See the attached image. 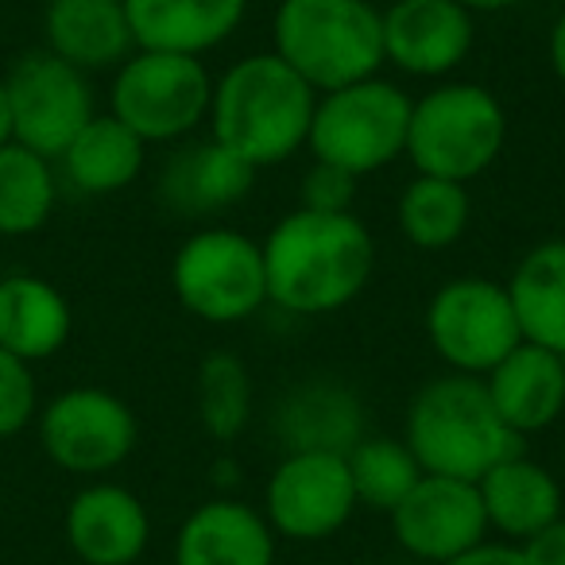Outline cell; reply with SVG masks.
<instances>
[{"label": "cell", "mask_w": 565, "mask_h": 565, "mask_svg": "<svg viewBox=\"0 0 565 565\" xmlns=\"http://www.w3.org/2000/svg\"><path fill=\"white\" fill-rule=\"evenodd\" d=\"M252 372L236 353H210L198 364V384H194V403H198V423L210 438L233 441L244 434V426L252 423Z\"/></svg>", "instance_id": "28"}, {"label": "cell", "mask_w": 565, "mask_h": 565, "mask_svg": "<svg viewBox=\"0 0 565 565\" xmlns=\"http://www.w3.org/2000/svg\"><path fill=\"white\" fill-rule=\"evenodd\" d=\"M171 287L179 307L198 322L241 326L267 307L264 248L241 228H198L174 252Z\"/></svg>", "instance_id": "8"}, {"label": "cell", "mask_w": 565, "mask_h": 565, "mask_svg": "<svg viewBox=\"0 0 565 565\" xmlns=\"http://www.w3.org/2000/svg\"><path fill=\"white\" fill-rule=\"evenodd\" d=\"M63 531L82 565H136L151 542V515L132 488L94 480L66 503Z\"/></svg>", "instance_id": "15"}, {"label": "cell", "mask_w": 565, "mask_h": 565, "mask_svg": "<svg viewBox=\"0 0 565 565\" xmlns=\"http://www.w3.org/2000/svg\"><path fill=\"white\" fill-rule=\"evenodd\" d=\"M71 330V302L55 282L28 271H12L0 279V349H9L28 364H40L63 353Z\"/></svg>", "instance_id": "22"}, {"label": "cell", "mask_w": 565, "mask_h": 565, "mask_svg": "<svg viewBox=\"0 0 565 565\" xmlns=\"http://www.w3.org/2000/svg\"><path fill=\"white\" fill-rule=\"evenodd\" d=\"M279 434L287 449H333L345 454L361 438V407L338 384H310L279 407Z\"/></svg>", "instance_id": "26"}, {"label": "cell", "mask_w": 565, "mask_h": 565, "mask_svg": "<svg viewBox=\"0 0 565 565\" xmlns=\"http://www.w3.org/2000/svg\"><path fill=\"white\" fill-rule=\"evenodd\" d=\"M58 179L47 156L9 140L0 143V236H32L51 221Z\"/></svg>", "instance_id": "27"}, {"label": "cell", "mask_w": 565, "mask_h": 565, "mask_svg": "<svg viewBox=\"0 0 565 565\" xmlns=\"http://www.w3.org/2000/svg\"><path fill=\"white\" fill-rule=\"evenodd\" d=\"M12 140V113H9V89H4V78H0V143Z\"/></svg>", "instance_id": "36"}, {"label": "cell", "mask_w": 565, "mask_h": 565, "mask_svg": "<svg viewBox=\"0 0 565 565\" xmlns=\"http://www.w3.org/2000/svg\"><path fill=\"white\" fill-rule=\"evenodd\" d=\"M503 287L523 341L565 356V241L534 244Z\"/></svg>", "instance_id": "23"}, {"label": "cell", "mask_w": 565, "mask_h": 565, "mask_svg": "<svg viewBox=\"0 0 565 565\" xmlns=\"http://www.w3.org/2000/svg\"><path fill=\"white\" fill-rule=\"evenodd\" d=\"M519 546L531 557V565H565V515L554 519L550 526H542L539 534H531Z\"/></svg>", "instance_id": "32"}, {"label": "cell", "mask_w": 565, "mask_h": 565, "mask_svg": "<svg viewBox=\"0 0 565 565\" xmlns=\"http://www.w3.org/2000/svg\"><path fill=\"white\" fill-rule=\"evenodd\" d=\"M472 221V198L465 182L415 174L395 202V225L403 241L423 252H441L465 236Z\"/></svg>", "instance_id": "25"}, {"label": "cell", "mask_w": 565, "mask_h": 565, "mask_svg": "<svg viewBox=\"0 0 565 565\" xmlns=\"http://www.w3.org/2000/svg\"><path fill=\"white\" fill-rule=\"evenodd\" d=\"M4 89H9L12 140L47 159L63 156L74 136L97 117L89 74L63 63L47 47L20 58L4 74Z\"/></svg>", "instance_id": "12"}, {"label": "cell", "mask_w": 565, "mask_h": 565, "mask_svg": "<svg viewBox=\"0 0 565 565\" xmlns=\"http://www.w3.org/2000/svg\"><path fill=\"white\" fill-rule=\"evenodd\" d=\"M213 78L202 58L136 47L113 74L109 113L143 143H182L210 120Z\"/></svg>", "instance_id": "7"}, {"label": "cell", "mask_w": 565, "mask_h": 565, "mask_svg": "<svg viewBox=\"0 0 565 565\" xmlns=\"http://www.w3.org/2000/svg\"><path fill=\"white\" fill-rule=\"evenodd\" d=\"M174 565H275V531L244 500H205L174 534Z\"/></svg>", "instance_id": "17"}, {"label": "cell", "mask_w": 565, "mask_h": 565, "mask_svg": "<svg viewBox=\"0 0 565 565\" xmlns=\"http://www.w3.org/2000/svg\"><path fill=\"white\" fill-rule=\"evenodd\" d=\"M356 182L349 171L333 163H318L302 174V210H318V213H353L356 202Z\"/></svg>", "instance_id": "31"}, {"label": "cell", "mask_w": 565, "mask_h": 565, "mask_svg": "<svg viewBox=\"0 0 565 565\" xmlns=\"http://www.w3.org/2000/svg\"><path fill=\"white\" fill-rule=\"evenodd\" d=\"M480 380L495 415L508 423L515 438L550 430L565 415V356L542 345L523 341Z\"/></svg>", "instance_id": "16"}, {"label": "cell", "mask_w": 565, "mask_h": 565, "mask_svg": "<svg viewBox=\"0 0 565 565\" xmlns=\"http://www.w3.org/2000/svg\"><path fill=\"white\" fill-rule=\"evenodd\" d=\"M546 55H550V71L554 78L565 86V9L557 12L554 28H550V40H546Z\"/></svg>", "instance_id": "34"}, {"label": "cell", "mask_w": 565, "mask_h": 565, "mask_svg": "<svg viewBox=\"0 0 565 565\" xmlns=\"http://www.w3.org/2000/svg\"><path fill=\"white\" fill-rule=\"evenodd\" d=\"M345 565H372V562H345Z\"/></svg>", "instance_id": "37"}, {"label": "cell", "mask_w": 565, "mask_h": 565, "mask_svg": "<svg viewBox=\"0 0 565 565\" xmlns=\"http://www.w3.org/2000/svg\"><path fill=\"white\" fill-rule=\"evenodd\" d=\"M267 302L287 315L322 318L345 310L376 271V241L356 213L291 210L267 233Z\"/></svg>", "instance_id": "1"}, {"label": "cell", "mask_w": 565, "mask_h": 565, "mask_svg": "<svg viewBox=\"0 0 565 565\" xmlns=\"http://www.w3.org/2000/svg\"><path fill=\"white\" fill-rule=\"evenodd\" d=\"M40 446L71 477L102 480L120 469L140 441V423L117 392L105 387H66L35 415Z\"/></svg>", "instance_id": "10"}, {"label": "cell", "mask_w": 565, "mask_h": 565, "mask_svg": "<svg viewBox=\"0 0 565 565\" xmlns=\"http://www.w3.org/2000/svg\"><path fill=\"white\" fill-rule=\"evenodd\" d=\"M361 508L345 454L333 449H287L264 484V519L275 539L326 542Z\"/></svg>", "instance_id": "11"}, {"label": "cell", "mask_w": 565, "mask_h": 565, "mask_svg": "<svg viewBox=\"0 0 565 565\" xmlns=\"http://www.w3.org/2000/svg\"><path fill=\"white\" fill-rule=\"evenodd\" d=\"M143 159H148V143L113 113H97L58 156V163L74 190L105 198L132 186L143 171Z\"/></svg>", "instance_id": "24"}, {"label": "cell", "mask_w": 565, "mask_h": 565, "mask_svg": "<svg viewBox=\"0 0 565 565\" xmlns=\"http://www.w3.org/2000/svg\"><path fill=\"white\" fill-rule=\"evenodd\" d=\"M457 4H465L472 17H492V12L515 9V4H523V0H457Z\"/></svg>", "instance_id": "35"}, {"label": "cell", "mask_w": 565, "mask_h": 565, "mask_svg": "<svg viewBox=\"0 0 565 565\" xmlns=\"http://www.w3.org/2000/svg\"><path fill=\"white\" fill-rule=\"evenodd\" d=\"M392 534L411 557L446 565L488 542V519L477 480L423 472L407 495L387 511Z\"/></svg>", "instance_id": "13"}, {"label": "cell", "mask_w": 565, "mask_h": 565, "mask_svg": "<svg viewBox=\"0 0 565 565\" xmlns=\"http://www.w3.org/2000/svg\"><path fill=\"white\" fill-rule=\"evenodd\" d=\"M35 415H40V387L32 364L0 349V441L24 434Z\"/></svg>", "instance_id": "30"}, {"label": "cell", "mask_w": 565, "mask_h": 565, "mask_svg": "<svg viewBox=\"0 0 565 565\" xmlns=\"http://www.w3.org/2000/svg\"><path fill=\"white\" fill-rule=\"evenodd\" d=\"M403 441L423 472L457 480H480L519 449V438L488 399L484 380L461 372L430 380L411 395Z\"/></svg>", "instance_id": "3"}, {"label": "cell", "mask_w": 565, "mask_h": 565, "mask_svg": "<svg viewBox=\"0 0 565 565\" xmlns=\"http://www.w3.org/2000/svg\"><path fill=\"white\" fill-rule=\"evenodd\" d=\"M318 94L275 51H256L213 78L210 136L256 171L279 167L307 148Z\"/></svg>", "instance_id": "2"}, {"label": "cell", "mask_w": 565, "mask_h": 565, "mask_svg": "<svg viewBox=\"0 0 565 565\" xmlns=\"http://www.w3.org/2000/svg\"><path fill=\"white\" fill-rule=\"evenodd\" d=\"M271 51L315 94H330L380 74L384 20L372 0H279Z\"/></svg>", "instance_id": "4"}, {"label": "cell", "mask_w": 565, "mask_h": 565, "mask_svg": "<svg viewBox=\"0 0 565 565\" xmlns=\"http://www.w3.org/2000/svg\"><path fill=\"white\" fill-rule=\"evenodd\" d=\"M426 341L449 372L488 376L515 345H523L508 287L484 275L441 282L426 307Z\"/></svg>", "instance_id": "9"}, {"label": "cell", "mask_w": 565, "mask_h": 565, "mask_svg": "<svg viewBox=\"0 0 565 565\" xmlns=\"http://www.w3.org/2000/svg\"><path fill=\"white\" fill-rule=\"evenodd\" d=\"M47 51L82 74L117 71L136 51L120 0H51L43 17Z\"/></svg>", "instance_id": "21"}, {"label": "cell", "mask_w": 565, "mask_h": 565, "mask_svg": "<svg viewBox=\"0 0 565 565\" xmlns=\"http://www.w3.org/2000/svg\"><path fill=\"white\" fill-rule=\"evenodd\" d=\"M508 143L500 97L477 82H441L411 105L407 159L418 174L465 182L488 171Z\"/></svg>", "instance_id": "5"}, {"label": "cell", "mask_w": 565, "mask_h": 565, "mask_svg": "<svg viewBox=\"0 0 565 565\" xmlns=\"http://www.w3.org/2000/svg\"><path fill=\"white\" fill-rule=\"evenodd\" d=\"M136 47L205 58L244 24L248 0H120Z\"/></svg>", "instance_id": "18"}, {"label": "cell", "mask_w": 565, "mask_h": 565, "mask_svg": "<svg viewBox=\"0 0 565 565\" xmlns=\"http://www.w3.org/2000/svg\"><path fill=\"white\" fill-rule=\"evenodd\" d=\"M480 503H484L488 531L503 534V542H526L562 519V484L546 465L531 461L526 454H511L477 480Z\"/></svg>", "instance_id": "20"}, {"label": "cell", "mask_w": 565, "mask_h": 565, "mask_svg": "<svg viewBox=\"0 0 565 565\" xmlns=\"http://www.w3.org/2000/svg\"><path fill=\"white\" fill-rule=\"evenodd\" d=\"M256 167L241 159L233 148L221 140L205 136V140H190L174 151L163 163L159 174V198L171 205L174 213L186 217H210L228 205L244 202L256 182Z\"/></svg>", "instance_id": "19"}, {"label": "cell", "mask_w": 565, "mask_h": 565, "mask_svg": "<svg viewBox=\"0 0 565 565\" xmlns=\"http://www.w3.org/2000/svg\"><path fill=\"white\" fill-rule=\"evenodd\" d=\"M345 461L356 503L372 511H392L423 477L415 454L403 438H356L345 449Z\"/></svg>", "instance_id": "29"}, {"label": "cell", "mask_w": 565, "mask_h": 565, "mask_svg": "<svg viewBox=\"0 0 565 565\" xmlns=\"http://www.w3.org/2000/svg\"><path fill=\"white\" fill-rule=\"evenodd\" d=\"M411 105L415 97H407V89L380 74L318 94L307 136L310 156L318 163L341 167L353 179L384 171L407 156Z\"/></svg>", "instance_id": "6"}, {"label": "cell", "mask_w": 565, "mask_h": 565, "mask_svg": "<svg viewBox=\"0 0 565 565\" xmlns=\"http://www.w3.org/2000/svg\"><path fill=\"white\" fill-rule=\"evenodd\" d=\"M380 20L384 63L407 78H449L477 47V17L457 0H392Z\"/></svg>", "instance_id": "14"}, {"label": "cell", "mask_w": 565, "mask_h": 565, "mask_svg": "<svg viewBox=\"0 0 565 565\" xmlns=\"http://www.w3.org/2000/svg\"><path fill=\"white\" fill-rule=\"evenodd\" d=\"M446 565H531V557H526L523 546H515V542H480L469 554L454 557V562H446Z\"/></svg>", "instance_id": "33"}]
</instances>
